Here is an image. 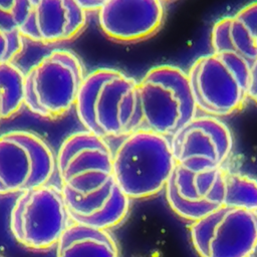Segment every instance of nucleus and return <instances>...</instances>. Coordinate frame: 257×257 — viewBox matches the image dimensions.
Wrapping results in <instances>:
<instances>
[{"mask_svg":"<svg viewBox=\"0 0 257 257\" xmlns=\"http://www.w3.org/2000/svg\"><path fill=\"white\" fill-rule=\"evenodd\" d=\"M176 165L170 138L145 128L122 138L112 155L115 183L130 200L165 189Z\"/></svg>","mask_w":257,"mask_h":257,"instance_id":"7ed1b4c3","label":"nucleus"},{"mask_svg":"<svg viewBox=\"0 0 257 257\" xmlns=\"http://www.w3.org/2000/svg\"><path fill=\"white\" fill-rule=\"evenodd\" d=\"M29 5L30 0H0V30L19 32Z\"/></svg>","mask_w":257,"mask_h":257,"instance_id":"a211bd4d","label":"nucleus"},{"mask_svg":"<svg viewBox=\"0 0 257 257\" xmlns=\"http://www.w3.org/2000/svg\"><path fill=\"white\" fill-rule=\"evenodd\" d=\"M0 257H2V256H0Z\"/></svg>","mask_w":257,"mask_h":257,"instance_id":"4be33fe9","label":"nucleus"},{"mask_svg":"<svg viewBox=\"0 0 257 257\" xmlns=\"http://www.w3.org/2000/svg\"><path fill=\"white\" fill-rule=\"evenodd\" d=\"M106 0H75V2L85 11H98Z\"/></svg>","mask_w":257,"mask_h":257,"instance_id":"aec40b11","label":"nucleus"},{"mask_svg":"<svg viewBox=\"0 0 257 257\" xmlns=\"http://www.w3.org/2000/svg\"><path fill=\"white\" fill-rule=\"evenodd\" d=\"M165 17L160 0H106L97 11L101 32L118 43H136L155 35Z\"/></svg>","mask_w":257,"mask_h":257,"instance_id":"9d476101","label":"nucleus"},{"mask_svg":"<svg viewBox=\"0 0 257 257\" xmlns=\"http://www.w3.org/2000/svg\"><path fill=\"white\" fill-rule=\"evenodd\" d=\"M112 155L105 139L85 130L60 145L56 173L72 222L107 230L126 216L130 199L115 183Z\"/></svg>","mask_w":257,"mask_h":257,"instance_id":"f257e3e1","label":"nucleus"},{"mask_svg":"<svg viewBox=\"0 0 257 257\" xmlns=\"http://www.w3.org/2000/svg\"><path fill=\"white\" fill-rule=\"evenodd\" d=\"M55 172L56 157L38 135L20 130L0 135V195L48 184Z\"/></svg>","mask_w":257,"mask_h":257,"instance_id":"6e6552de","label":"nucleus"},{"mask_svg":"<svg viewBox=\"0 0 257 257\" xmlns=\"http://www.w3.org/2000/svg\"><path fill=\"white\" fill-rule=\"evenodd\" d=\"M56 257H118L107 230L71 222L56 245Z\"/></svg>","mask_w":257,"mask_h":257,"instance_id":"4468645a","label":"nucleus"},{"mask_svg":"<svg viewBox=\"0 0 257 257\" xmlns=\"http://www.w3.org/2000/svg\"><path fill=\"white\" fill-rule=\"evenodd\" d=\"M160 1L164 3V2H170V1H173V0H160Z\"/></svg>","mask_w":257,"mask_h":257,"instance_id":"412c9836","label":"nucleus"},{"mask_svg":"<svg viewBox=\"0 0 257 257\" xmlns=\"http://www.w3.org/2000/svg\"><path fill=\"white\" fill-rule=\"evenodd\" d=\"M210 40L214 52H233L247 65L250 76L249 99L257 103V1L217 21Z\"/></svg>","mask_w":257,"mask_h":257,"instance_id":"f8f14e48","label":"nucleus"},{"mask_svg":"<svg viewBox=\"0 0 257 257\" xmlns=\"http://www.w3.org/2000/svg\"><path fill=\"white\" fill-rule=\"evenodd\" d=\"M165 189L167 200L170 207L182 218H185L193 222L209 215L210 213L222 207L218 204L211 203L207 200L189 201L182 198L177 192L173 176L169 180Z\"/></svg>","mask_w":257,"mask_h":257,"instance_id":"dca6fc26","label":"nucleus"},{"mask_svg":"<svg viewBox=\"0 0 257 257\" xmlns=\"http://www.w3.org/2000/svg\"><path fill=\"white\" fill-rule=\"evenodd\" d=\"M257 249V212L227 208L218 221L207 257H251Z\"/></svg>","mask_w":257,"mask_h":257,"instance_id":"ddd939ff","label":"nucleus"},{"mask_svg":"<svg viewBox=\"0 0 257 257\" xmlns=\"http://www.w3.org/2000/svg\"><path fill=\"white\" fill-rule=\"evenodd\" d=\"M79 57L67 49L43 56L24 75V106L33 114L55 119L74 107L85 78Z\"/></svg>","mask_w":257,"mask_h":257,"instance_id":"20e7f679","label":"nucleus"},{"mask_svg":"<svg viewBox=\"0 0 257 257\" xmlns=\"http://www.w3.org/2000/svg\"><path fill=\"white\" fill-rule=\"evenodd\" d=\"M225 210L226 207L222 206L209 215L193 222L191 226V238L194 248L201 257L208 256V247L214 229Z\"/></svg>","mask_w":257,"mask_h":257,"instance_id":"f3484780","label":"nucleus"},{"mask_svg":"<svg viewBox=\"0 0 257 257\" xmlns=\"http://www.w3.org/2000/svg\"><path fill=\"white\" fill-rule=\"evenodd\" d=\"M188 76L197 108L208 115L233 114L249 99V70L233 52L213 51L199 57Z\"/></svg>","mask_w":257,"mask_h":257,"instance_id":"423d86ee","label":"nucleus"},{"mask_svg":"<svg viewBox=\"0 0 257 257\" xmlns=\"http://www.w3.org/2000/svg\"><path fill=\"white\" fill-rule=\"evenodd\" d=\"M170 141L176 164L193 173L222 167L233 149L229 127L208 114L194 117Z\"/></svg>","mask_w":257,"mask_h":257,"instance_id":"1a4fd4ad","label":"nucleus"},{"mask_svg":"<svg viewBox=\"0 0 257 257\" xmlns=\"http://www.w3.org/2000/svg\"><path fill=\"white\" fill-rule=\"evenodd\" d=\"M24 38L19 32L0 30V64L10 63L23 50Z\"/></svg>","mask_w":257,"mask_h":257,"instance_id":"6ab92c4d","label":"nucleus"},{"mask_svg":"<svg viewBox=\"0 0 257 257\" xmlns=\"http://www.w3.org/2000/svg\"><path fill=\"white\" fill-rule=\"evenodd\" d=\"M60 188L45 184L21 193L9 218L13 238L32 251H46L56 247L70 225Z\"/></svg>","mask_w":257,"mask_h":257,"instance_id":"0eeeda50","label":"nucleus"},{"mask_svg":"<svg viewBox=\"0 0 257 257\" xmlns=\"http://www.w3.org/2000/svg\"><path fill=\"white\" fill-rule=\"evenodd\" d=\"M142 127L168 138L197 116L188 73L175 65H158L139 81Z\"/></svg>","mask_w":257,"mask_h":257,"instance_id":"39448f33","label":"nucleus"},{"mask_svg":"<svg viewBox=\"0 0 257 257\" xmlns=\"http://www.w3.org/2000/svg\"><path fill=\"white\" fill-rule=\"evenodd\" d=\"M86 13L75 0H30L19 33L40 44L67 42L83 30Z\"/></svg>","mask_w":257,"mask_h":257,"instance_id":"9b49d317","label":"nucleus"},{"mask_svg":"<svg viewBox=\"0 0 257 257\" xmlns=\"http://www.w3.org/2000/svg\"><path fill=\"white\" fill-rule=\"evenodd\" d=\"M222 205L257 212V180L238 173H227Z\"/></svg>","mask_w":257,"mask_h":257,"instance_id":"2eb2a0df","label":"nucleus"},{"mask_svg":"<svg viewBox=\"0 0 257 257\" xmlns=\"http://www.w3.org/2000/svg\"><path fill=\"white\" fill-rule=\"evenodd\" d=\"M74 108L84 130L102 139L124 138L142 127L139 81L114 68L86 74Z\"/></svg>","mask_w":257,"mask_h":257,"instance_id":"f03ea898","label":"nucleus"}]
</instances>
